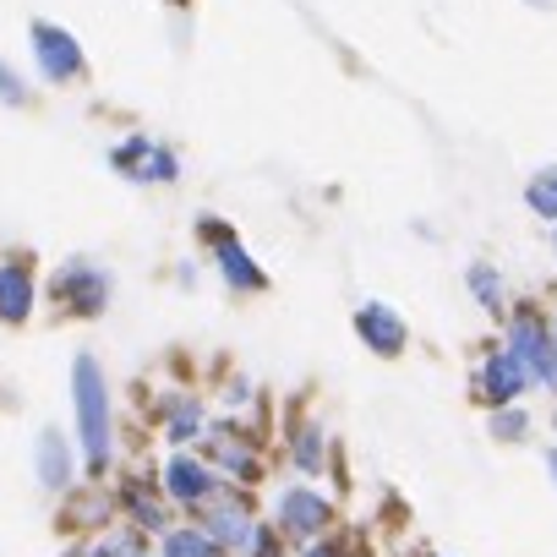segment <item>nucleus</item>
<instances>
[{
	"label": "nucleus",
	"mask_w": 557,
	"mask_h": 557,
	"mask_svg": "<svg viewBox=\"0 0 557 557\" xmlns=\"http://www.w3.org/2000/svg\"><path fill=\"white\" fill-rule=\"evenodd\" d=\"M72 405H77V443L88 475H104L115 459V405H110V377L94 356H77L72 367Z\"/></svg>",
	"instance_id": "f257e3e1"
},
{
	"label": "nucleus",
	"mask_w": 557,
	"mask_h": 557,
	"mask_svg": "<svg viewBox=\"0 0 557 557\" xmlns=\"http://www.w3.org/2000/svg\"><path fill=\"white\" fill-rule=\"evenodd\" d=\"M334 524V503L318 492V486H285L273 497V530L290 535V541H323Z\"/></svg>",
	"instance_id": "f03ea898"
},
{
	"label": "nucleus",
	"mask_w": 557,
	"mask_h": 557,
	"mask_svg": "<svg viewBox=\"0 0 557 557\" xmlns=\"http://www.w3.org/2000/svg\"><path fill=\"white\" fill-rule=\"evenodd\" d=\"M159 486H164L170 508H191V513H202L213 497H224V475H219L208 459H197V454H175V459L164 465Z\"/></svg>",
	"instance_id": "7ed1b4c3"
},
{
	"label": "nucleus",
	"mask_w": 557,
	"mask_h": 557,
	"mask_svg": "<svg viewBox=\"0 0 557 557\" xmlns=\"http://www.w3.org/2000/svg\"><path fill=\"white\" fill-rule=\"evenodd\" d=\"M197 530L224 552V557H246L251 552V541H257V513L235 497V492H224V497H213L208 508H202V519H197Z\"/></svg>",
	"instance_id": "20e7f679"
},
{
	"label": "nucleus",
	"mask_w": 557,
	"mask_h": 557,
	"mask_svg": "<svg viewBox=\"0 0 557 557\" xmlns=\"http://www.w3.org/2000/svg\"><path fill=\"white\" fill-rule=\"evenodd\" d=\"M508 356L524 367L530 383L557 388V339L546 334V323H541L535 312H519V318L508 323Z\"/></svg>",
	"instance_id": "39448f33"
},
{
	"label": "nucleus",
	"mask_w": 557,
	"mask_h": 557,
	"mask_svg": "<svg viewBox=\"0 0 557 557\" xmlns=\"http://www.w3.org/2000/svg\"><path fill=\"white\" fill-rule=\"evenodd\" d=\"M55 307H66L72 318H99L104 307H110V273L104 268H94V262H66L61 273H55Z\"/></svg>",
	"instance_id": "423d86ee"
},
{
	"label": "nucleus",
	"mask_w": 557,
	"mask_h": 557,
	"mask_svg": "<svg viewBox=\"0 0 557 557\" xmlns=\"http://www.w3.org/2000/svg\"><path fill=\"white\" fill-rule=\"evenodd\" d=\"M34 55H39V72L50 77V83H72V77H83V45L66 34V28H55V23H34Z\"/></svg>",
	"instance_id": "0eeeda50"
},
{
	"label": "nucleus",
	"mask_w": 557,
	"mask_h": 557,
	"mask_svg": "<svg viewBox=\"0 0 557 557\" xmlns=\"http://www.w3.org/2000/svg\"><path fill=\"white\" fill-rule=\"evenodd\" d=\"M208 465L224 475V481H257V470H262V459H257V448L246 443V432L240 426H208Z\"/></svg>",
	"instance_id": "6e6552de"
},
{
	"label": "nucleus",
	"mask_w": 557,
	"mask_h": 557,
	"mask_svg": "<svg viewBox=\"0 0 557 557\" xmlns=\"http://www.w3.org/2000/svg\"><path fill=\"white\" fill-rule=\"evenodd\" d=\"M34 470H39V486L45 492H72L77 486V454H72V443L50 426V432H39V443H34Z\"/></svg>",
	"instance_id": "1a4fd4ad"
},
{
	"label": "nucleus",
	"mask_w": 557,
	"mask_h": 557,
	"mask_svg": "<svg viewBox=\"0 0 557 557\" xmlns=\"http://www.w3.org/2000/svg\"><path fill=\"white\" fill-rule=\"evenodd\" d=\"M356 334H361L377 356H399V350H405V339H410L405 318H399L394 307H383V301H367V307L356 312Z\"/></svg>",
	"instance_id": "9d476101"
},
{
	"label": "nucleus",
	"mask_w": 557,
	"mask_h": 557,
	"mask_svg": "<svg viewBox=\"0 0 557 557\" xmlns=\"http://www.w3.org/2000/svg\"><path fill=\"white\" fill-rule=\"evenodd\" d=\"M121 513L132 519V530H148V535L175 530V524H170V497H164V486L148 492V481H126V492H121Z\"/></svg>",
	"instance_id": "9b49d317"
},
{
	"label": "nucleus",
	"mask_w": 557,
	"mask_h": 557,
	"mask_svg": "<svg viewBox=\"0 0 557 557\" xmlns=\"http://www.w3.org/2000/svg\"><path fill=\"white\" fill-rule=\"evenodd\" d=\"M34 318V268L28 262H0V323H28Z\"/></svg>",
	"instance_id": "f8f14e48"
},
{
	"label": "nucleus",
	"mask_w": 557,
	"mask_h": 557,
	"mask_svg": "<svg viewBox=\"0 0 557 557\" xmlns=\"http://www.w3.org/2000/svg\"><path fill=\"white\" fill-rule=\"evenodd\" d=\"M115 164L137 181H175V159L164 148H148V137H132L126 148H115Z\"/></svg>",
	"instance_id": "ddd939ff"
},
{
	"label": "nucleus",
	"mask_w": 557,
	"mask_h": 557,
	"mask_svg": "<svg viewBox=\"0 0 557 557\" xmlns=\"http://www.w3.org/2000/svg\"><path fill=\"white\" fill-rule=\"evenodd\" d=\"M524 383H530V377H524V367H519L508 350H503V356H492V361L481 367V394H486L497 410H503V405H513V399L524 394Z\"/></svg>",
	"instance_id": "4468645a"
},
{
	"label": "nucleus",
	"mask_w": 557,
	"mask_h": 557,
	"mask_svg": "<svg viewBox=\"0 0 557 557\" xmlns=\"http://www.w3.org/2000/svg\"><path fill=\"white\" fill-rule=\"evenodd\" d=\"M164 437H170V443H197V437H208V421H202V405H197L191 394H181V399H170V421H164Z\"/></svg>",
	"instance_id": "2eb2a0df"
},
{
	"label": "nucleus",
	"mask_w": 557,
	"mask_h": 557,
	"mask_svg": "<svg viewBox=\"0 0 557 557\" xmlns=\"http://www.w3.org/2000/svg\"><path fill=\"white\" fill-rule=\"evenodd\" d=\"M219 273L230 278L235 290H262V285H268V278H262V268H251L246 246H235V240H224V246H219Z\"/></svg>",
	"instance_id": "dca6fc26"
},
{
	"label": "nucleus",
	"mask_w": 557,
	"mask_h": 557,
	"mask_svg": "<svg viewBox=\"0 0 557 557\" xmlns=\"http://www.w3.org/2000/svg\"><path fill=\"white\" fill-rule=\"evenodd\" d=\"M159 557H224L197 524H175V530H164V546H159Z\"/></svg>",
	"instance_id": "f3484780"
},
{
	"label": "nucleus",
	"mask_w": 557,
	"mask_h": 557,
	"mask_svg": "<svg viewBox=\"0 0 557 557\" xmlns=\"http://www.w3.org/2000/svg\"><path fill=\"white\" fill-rule=\"evenodd\" d=\"M290 454H296V465H301L307 475H318V470H323V432H318V426H296Z\"/></svg>",
	"instance_id": "a211bd4d"
},
{
	"label": "nucleus",
	"mask_w": 557,
	"mask_h": 557,
	"mask_svg": "<svg viewBox=\"0 0 557 557\" xmlns=\"http://www.w3.org/2000/svg\"><path fill=\"white\" fill-rule=\"evenodd\" d=\"M524 197H530V208H535L541 219H557V170H541V175L524 186Z\"/></svg>",
	"instance_id": "6ab92c4d"
},
{
	"label": "nucleus",
	"mask_w": 557,
	"mask_h": 557,
	"mask_svg": "<svg viewBox=\"0 0 557 557\" xmlns=\"http://www.w3.org/2000/svg\"><path fill=\"white\" fill-rule=\"evenodd\" d=\"M470 290H475V301H481V307H497V296H503V278H497L492 268H470Z\"/></svg>",
	"instance_id": "aec40b11"
},
{
	"label": "nucleus",
	"mask_w": 557,
	"mask_h": 557,
	"mask_svg": "<svg viewBox=\"0 0 557 557\" xmlns=\"http://www.w3.org/2000/svg\"><path fill=\"white\" fill-rule=\"evenodd\" d=\"M524 426H530V421H524V410H513V405H503V410L492 416V432H497L503 443H519V437H524Z\"/></svg>",
	"instance_id": "412c9836"
},
{
	"label": "nucleus",
	"mask_w": 557,
	"mask_h": 557,
	"mask_svg": "<svg viewBox=\"0 0 557 557\" xmlns=\"http://www.w3.org/2000/svg\"><path fill=\"white\" fill-rule=\"evenodd\" d=\"M0 99H7V104H28V88H23V77L12 66H0Z\"/></svg>",
	"instance_id": "4be33fe9"
},
{
	"label": "nucleus",
	"mask_w": 557,
	"mask_h": 557,
	"mask_svg": "<svg viewBox=\"0 0 557 557\" xmlns=\"http://www.w3.org/2000/svg\"><path fill=\"white\" fill-rule=\"evenodd\" d=\"M246 557H285V552H278V530L268 524V530H257V541H251V552Z\"/></svg>",
	"instance_id": "5701e85b"
},
{
	"label": "nucleus",
	"mask_w": 557,
	"mask_h": 557,
	"mask_svg": "<svg viewBox=\"0 0 557 557\" xmlns=\"http://www.w3.org/2000/svg\"><path fill=\"white\" fill-rule=\"evenodd\" d=\"M301 557H350V552H345V546H334V541H312Z\"/></svg>",
	"instance_id": "b1692460"
},
{
	"label": "nucleus",
	"mask_w": 557,
	"mask_h": 557,
	"mask_svg": "<svg viewBox=\"0 0 557 557\" xmlns=\"http://www.w3.org/2000/svg\"><path fill=\"white\" fill-rule=\"evenodd\" d=\"M546 465H552V475H557V454H552V459H546Z\"/></svg>",
	"instance_id": "393cba45"
},
{
	"label": "nucleus",
	"mask_w": 557,
	"mask_h": 557,
	"mask_svg": "<svg viewBox=\"0 0 557 557\" xmlns=\"http://www.w3.org/2000/svg\"><path fill=\"white\" fill-rule=\"evenodd\" d=\"M535 7H546V0H535Z\"/></svg>",
	"instance_id": "a878e982"
},
{
	"label": "nucleus",
	"mask_w": 557,
	"mask_h": 557,
	"mask_svg": "<svg viewBox=\"0 0 557 557\" xmlns=\"http://www.w3.org/2000/svg\"><path fill=\"white\" fill-rule=\"evenodd\" d=\"M552 339H557V329H552Z\"/></svg>",
	"instance_id": "bb28decb"
}]
</instances>
